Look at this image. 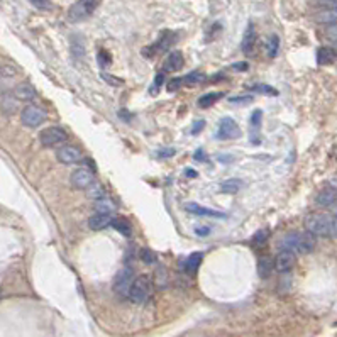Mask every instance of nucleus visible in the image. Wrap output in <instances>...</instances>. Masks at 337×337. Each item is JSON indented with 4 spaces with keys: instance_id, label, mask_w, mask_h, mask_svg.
<instances>
[{
    "instance_id": "nucleus-46",
    "label": "nucleus",
    "mask_w": 337,
    "mask_h": 337,
    "mask_svg": "<svg viewBox=\"0 0 337 337\" xmlns=\"http://www.w3.org/2000/svg\"><path fill=\"white\" fill-rule=\"evenodd\" d=\"M334 51H335V55H337V41L334 43Z\"/></svg>"
},
{
    "instance_id": "nucleus-19",
    "label": "nucleus",
    "mask_w": 337,
    "mask_h": 337,
    "mask_svg": "<svg viewBox=\"0 0 337 337\" xmlns=\"http://www.w3.org/2000/svg\"><path fill=\"white\" fill-rule=\"evenodd\" d=\"M254 43H256V32H254V27L249 24L246 32H244V38H242V43H241V48L244 53H251V49L254 48Z\"/></svg>"
},
{
    "instance_id": "nucleus-43",
    "label": "nucleus",
    "mask_w": 337,
    "mask_h": 337,
    "mask_svg": "<svg viewBox=\"0 0 337 337\" xmlns=\"http://www.w3.org/2000/svg\"><path fill=\"white\" fill-rule=\"evenodd\" d=\"M329 185H330V187H332V188H334L335 191H337V178H334V180H332V182H330Z\"/></svg>"
},
{
    "instance_id": "nucleus-36",
    "label": "nucleus",
    "mask_w": 337,
    "mask_h": 337,
    "mask_svg": "<svg viewBox=\"0 0 337 337\" xmlns=\"http://www.w3.org/2000/svg\"><path fill=\"white\" fill-rule=\"evenodd\" d=\"M32 5H36L38 9H48L49 7V0H31Z\"/></svg>"
},
{
    "instance_id": "nucleus-2",
    "label": "nucleus",
    "mask_w": 337,
    "mask_h": 337,
    "mask_svg": "<svg viewBox=\"0 0 337 337\" xmlns=\"http://www.w3.org/2000/svg\"><path fill=\"white\" fill-rule=\"evenodd\" d=\"M278 246H280V249H285V251H290L293 254H310L317 246V239L309 230H295L283 236V239L278 242Z\"/></svg>"
},
{
    "instance_id": "nucleus-15",
    "label": "nucleus",
    "mask_w": 337,
    "mask_h": 337,
    "mask_svg": "<svg viewBox=\"0 0 337 337\" xmlns=\"http://www.w3.org/2000/svg\"><path fill=\"white\" fill-rule=\"evenodd\" d=\"M110 222H112V219H110V216H107V214H94L90 219H88V227L92 230H102V229H105L107 225H110Z\"/></svg>"
},
{
    "instance_id": "nucleus-16",
    "label": "nucleus",
    "mask_w": 337,
    "mask_h": 337,
    "mask_svg": "<svg viewBox=\"0 0 337 337\" xmlns=\"http://www.w3.org/2000/svg\"><path fill=\"white\" fill-rule=\"evenodd\" d=\"M317 21L322 24H334L337 22V5H327L317 14Z\"/></svg>"
},
{
    "instance_id": "nucleus-11",
    "label": "nucleus",
    "mask_w": 337,
    "mask_h": 337,
    "mask_svg": "<svg viewBox=\"0 0 337 337\" xmlns=\"http://www.w3.org/2000/svg\"><path fill=\"white\" fill-rule=\"evenodd\" d=\"M293 266H295V254L281 249V251L278 253L276 259H275V268L280 273H287V271L292 270Z\"/></svg>"
},
{
    "instance_id": "nucleus-42",
    "label": "nucleus",
    "mask_w": 337,
    "mask_h": 337,
    "mask_svg": "<svg viewBox=\"0 0 337 337\" xmlns=\"http://www.w3.org/2000/svg\"><path fill=\"white\" fill-rule=\"evenodd\" d=\"M324 5H337V0H321Z\"/></svg>"
},
{
    "instance_id": "nucleus-21",
    "label": "nucleus",
    "mask_w": 337,
    "mask_h": 337,
    "mask_svg": "<svg viewBox=\"0 0 337 337\" xmlns=\"http://www.w3.org/2000/svg\"><path fill=\"white\" fill-rule=\"evenodd\" d=\"M94 207H95V210H97L98 214H107V216H110V214L115 210L114 202L110 200V199H107V197H102V199L95 200Z\"/></svg>"
},
{
    "instance_id": "nucleus-10",
    "label": "nucleus",
    "mask_w": 337,
    "mask_h": 337,
    "mask_svg": "<svg viewBox=\"0 0 337 337\" xmlns=\"http://www.w3.org/2000/svg\"><path fill=\"white\" fill-rule=\"evenodd\" d=\"M217 136L220 139H225V141H227V139H236V137L241 136V129H239V126L236 124L234 119L225 117V119L220 120Z\"/></svg>"
},
{
    "instance_id": "nucleus-28",
    "label": "nucleus",
    "mask_w": 337,
    "mask_h": 337,
    "mask_svg": "<svg viewBox=\"0 0 337 337\" xmlns=\"http://www.w3.org/2000/svg\"><path fill=\"white\" fill-rule=\"evenodd\" d=\"M219 98H222V94H205V95H202L200 97V100H199V105L200 107H210V105H214Z\"/></svg>"
},
{
    "instance_id": "nucleus-44",
    "label": "nucleus",
    "mask_w": 337,
    "mask_h": 337,
    "mask_svg": "<svg viewBox=\"0 0 337 337\" xmlns=\"http://www.w3.org/2000/svg\"><path fill=\"white\" fill-rule=\"evenodd\" d=\"M332 214H334V217L337 219V202L332 205Z\"/></svg>"
},
{
    "instance_id": "nucleus-38",
    "label": "nucleus",
    "mask_w": 337,
    "mask_h": 337,
    "mask_svg": "<svg viewBox=\"0 0 337 337\" xmlns=\"http://www.w3.org/2000/svg\"><path fill=\"white\" fill-rule=\"evenodd\" d=\"M259 122H261V110H256V112H254V115H253V119H251V124H253L254 127H258Z\"/></svg>"
},
{
    "instance_id": "nucleus-33",
    "label": "nucleus",
    "mask_w": 337,
    "mask_h": 337,
    "mask_svg": "<svg viewBox=\"0 0 337 337\" xmlns=\"http://www.w3.org/2000/svg\"><path fill=\"white\" fill-rule=\"evenodd\" d=\"M325 36L335 43V41H337V22H334V24H329V27L325 29Z\"/></svg>"
},
{
    "instance_id": "nucleus-23",
    "label": "nucleus",
    "mask_w": 337,
    "mask_h": 337,
    "mask_svg": "<svg viewBox=\"0 0 337 337\" xmlns=\"http://www.w3.org/2000/svg\"><path fill=\"white\" fill-rule=\"evenodd\" d=\"M110 225H112V227L117 230V232H120L122 236H129V234H131V222H129L127 219H124V217L112 219Z\"/></svg>"
},
{
    "instance_id": "nucleus-24",
    "label": "nucleus",
    "mask_w": 337,
    "mask_h": 337,
    "mask_svg": "<svg viewBox=\"0 0 337 337\" xmlns=\"http://www.w3.org/2000/svg\"><path fill=\"white\" fill-rule=\"evenodd\" d=\"M273 268H275V263L270 258H261L258 261V273L261 278H268L271 275Z\"/></svg>"
},
{
    "instance_id": "nucleus-7",
    "label": "nucleus",
    "mask_w": 337,
    "mask_h": 337,
    "mask_svg": "<svg viewBox=\"0 0 337 337\" xmlns=\"http://www.w3.org/2000/svg\"><path fill=\"white\" fill-rule=\"evenodd\" d=\"M46 120V112L38 105H27L21 112V122L26 127H39Z\"/></svg>"
},
{
    "instance_id": "nucleus-37",
    "label": "nucleus",
    "mask_w": 337,
    "mask_h": 337,
    "mask_svg": "<svg viewBox=\"0 0 337 337\" xmlns=\"http://www.w3.org/2000/svg\"><path fill=\"white\" fill-rule=\"evenodd\" d=\"M254 88H259V92H263V94H271V95H276V90L271 88V86H264V85H256Z\"/></svg>"
},
{
    "instance_id": "nucleus-5",
    "label": "nucleus",
    "mask_w": 337,
    "mask_h": 337,
    "mask_svg": "<svg viewBox=\"0 0 337 337\" xmlns=\"http://www.w3.org/2000/svg\"><path fill=\"white\" fill-rule=\"evenodd\" d=\"M68 139L66 131L63 127H58V126H51V127H46V129L41 131L39 134V141L43 144L44 148H53L58 146V144H63Z\"/></svg>"
},
{
    "instance_id": "nucleus-30",
    "label": "nucleus",
    "mask_w": 337,
    "mask_h": 337,
    "mask_svg": "<svg viewBox=\"0 0 337 337\" xmlns=\"http://www.w3.org/2000/svg\"><path fill=\"white\" fill-rule=\"evenodd\" d=\"M141 259L146 264H156V261H158L156 254L151 251V249H143V251H141Z\"/></svg>"
},
{
    "instance_id": "nucleus-20",
    "label": "nucleus",
    "mask_w": 337,
    "mask_h": 337,
    "mask_svg": "<svg viewBox=\"0 0 337 337\" xmlns=\"http://www.w3.org/2000/svg\"><path fill=\"white\" fill-rule=\"evenodd\" d=\"M335 51L334 48H318L317 51V61L318 65H330V63L335 61Z\"/></svg>"
},
{
    "instance_id": "nucleus-14",
    "label": "nucleus",
    "mask_w": 337,
    "mask_h": 337,
    "mask_svg": "<svg viewBox=\"0 0 337 337\" xmlns=\"http://www.w3.org/2000/svg\"><path fill=\"white\" fill-rule=\"evenodd\" d=\"M14 97L21 102H31L34 97H36V90H34L32 85L29 83H21L15 86L14 90Z\"/></svg>"
},
{
    "instance_id": "nucleus-35",
    "label": "nucleus",
    "mask_w": 337,
    "mask_h": 337,
    "mask_svg": "<svg viewBox=\"0 0 337 337\" xmlns=\"http://www.w3.org/2000/svg\"><path fill=\"white\" fill-rule=\"evenodd\" d=\"M182 85H183V78H171V81L168 83V90L176 92V90H180V86Z\"/></svg>"
},
{
    "instance_id": "nucleus-27",
    "label": "nucleus",
    "mask_w": 337,
    "mask_h": 337,
    "mask_svg": "<svg viewBox=\"0 0 337 337\" xmlns=\"http://www.w3.org/2000/svg\"><path fill=\"white\" fill-rule=\"evenodd\" d=\"M171 43H173V34L171 32H165L159 38L158 43H156L154 48H156V51H159V53H161V51H166L168 48H170Z\"/></svg>"
},
{
    "instance_id": "nucleus-4",
    "label": "nucleus",
    "mask_w": 337,
    "mask_h": 337,
    "mask_svg": "<svg viewBox=\"0 0 337 337\" xmlns=\"http://www.w3.org/2000/svg\"><path fill=\"white\" fill-rule=\"evenodd\" d=\"M102 0H78L68 10V19L72 22H80L95 12Z\"/></svg>"
},
{
    "instance_id": "nucleus-34",
    "label": "nucleus",
    "mask_w": 337,
    "mask_h": 337,
    "mask_svg": "<svg viewBox=\"0 0 337 337\" xmlns=\"http://www.w3.org/2000/svg\"><path fill=\"white\" fill-rule=\"evenodd\" d=\"M266 237H268V230H259L258 234L253 237V242L256 244V246H261V244L266 242Z\"/></svg>"
},
{
    "instance_id": "nucleus-1",
    "label": "nucleus",
    "mask_w": 337,
    "mask_h": 337,
    "mask_svg": "<svg viewBox=\"0 0 337 337\" xmlns=\"http://www.w3.org/2000/svg\"><path fill=\"white\" fill-rule=\"evenodd\" d=\"M305 229L315 237H327L335 239L337 237V219L334 214L327 212H313L305 219Z\"/></svg>"
},
{
    "instance_id": "nucleus-26",
    "label": "nucleus",
    "mask_w": 337,
    "mask_h": 337,
    "mask_svg": "<svg viewBox=\"0 0 337 337\" xmlns=\"http://www.w3.org/2000/svg\"><path fill=\"white\" fill-rule=\"evenodd\" d=\"M86 195H88L90 199L98 200V199H102V197H105V190H103V187L100 183L94 182L88 188H86Z\"/></svg>"
},
{
    "instance_id": "nucleus-9",
    "label": "nucleus",
    "mask_w": 337,
    "mask_h": 337,
    "mask_svg": "<svg viewBox=\"0 0 337 337\" xmlns=\"http://www.w3.org/2000/svg\"><path fill=\"white\" fill-rule=\"evenodd\" d=\"M56 158L63 165H77L83 159V154L77 146H61L56 151Z\"/></svg>"
},
{
    "instance_id": "nucleus-32",
    "label": "nucleus",
    "mask_w": 337,
    "mask_h": 337,
    "mask_svg": "<svg viewBox=\"0 0 337 337\" xmlns=\"http://www.w3.org/2000/svg\"><path fill=\"white\" fill-rule=\"evenodd\" d=\"M229 100L232 103H241V105H246V103L253 102V97L251 95H239V97H230Z\"/></svg>"
},
{
    "instance_id": "nucleus-8",
    "label": "nucleus",
    "mask_w": 337,
    "mask_h": 337,
    "mask_svg": "<svg viewBox=\"0 0 337 337\" xmlns=\"http://www.w3.org/2000/svg\"><path fill=\"white\" fill-rule=\"evenodd\" d=\"M69 182H72V185H73L75 188L86 190L92 183L95 182V180H94V171L88 170V168H85V166L77 168V170L72 173V176H69Z\"/></svg>"
},
{
    "instance_id": "nucleus-45",
    "label": "nucleus",
    "mask_w": 337,
    "mask_h": 337,
    "mask_svg": "<svg viewBox=\"0 0 337 337\" xmlns=\"http://www.w3.org/2000/svg\"><path fill=\"white\" fill-rule=\"evenodd\" d=\"M187 175L188 176H195V173H193V170H187Z\"/></svg>"
},
{
    "instance_id": "nucleus-41",
    "label": "nucleus",
    "mask_w": 337,
    "mask_h": 337,
    "mask_svg": "<svg viewBox=\"0 0 337 337\" xmlns=\"http://www.w3.org/2000/svg\"><path fill=\"white\" fill-rule=\"evenodd\" d=\"M163 83V73H159V75H156V80H154V85L158 86L159 88V85Z\"/></svg>"
},
{
    "instance_id": "nucleus-17",
    "label": "nucleus",
    "mask_w": 337,
    "mask_h": 337,
    "mask_svg": "<svg viewBox=\"0 0 337 337\" xmlns=\"http://www.w3.org/2000/svg\"><path fill=\"white\" fill-rule=\"evenodd\" d=\"M202 258H203V254H202L200 251L191 253L190 256L185 259L183 271H185V273H190V275H193V273L199 270V266H200V263H202Z\"/></svg>"
},
{
    "instance_id": "nucleus-3",
    "label": "nucleus",
    "mask_w": 337,
    "mask_h": 337,
    "mask_svg": "<svg viewBox=\"0 0 337 337\" xmlns=\"http://www.w3.org/2000/svg\"><path fill=\"white\" fill-rule=\"evenodd\" d=\"M153 295V285L148 276H137L131 285L129 290V298L134 304H146Z\"/></svg>"
},
{
    "instance_id": "nucleus-39",
    "label": "nucleus",
    "mask_w": 337,
    "mask_h": 337,
    "mask_svg": "<svg viewBox=\"0 0 337 337\" xmlns=\"http://www.w3.org/2000/svg\"><path fill=\"white\" fill-rule=\"evenodd\" d=\"M195 232H197L199 236H207L208 232H210V229H208V227H197Z\"/></svg>"
},
{
    "instance_id": "nucleus-6",
    "label": "nucleus",
    "mask_w": 337,
    "mask_h": 337,
    "mask_svg": "<svg viewBox=\"0 0 337 337\" xmlns=\"http://www.w3.org/2000/svg\"><path fill=\"white\" fill-rule=\"evenodd\" d=\"M132 281H134V271H132V268H129V266H124L114 278V292L117 293L119 297H129V290H131Z\"/></svg>"
},
{
    "instance_id": "nucleus-22",
    "label": "nucleus",
    "mask_w": 337,
    "mask_h": 337,
    "mask_svg": "<svg viewBox=\"0 0 337 337\" xmlns=\"http://www.w3.org/2000/svg\"><path fill=\"white\" fill-rule=\"evenodd\" d=\"M0 109H2L4 114L12 115L17 110V98L14 95H4L2 100H0Z\"/></svg>"
},
{
    "instance_id": "nucleus-13",
    "label": "nucleus",
    "mask_w": 337,
    "mask_h": 337,
    "mask_svg": "<svg viewBox=\"0 0 337 337\" xmlns=\"http://www.w3.org/2000/svg\"><path fill=\"white\" fill-rule=\"evenodd\" d=\"M315 202H317V205H321V207H332L337 202V191L329 185V187H325L318 191Z\"/></svg>"
},
{
    "instance_id": "nucleus-18",
    "label": "nucleus",
    "mask_w": 337,
    "mask_h": 337,
    "mask_svg": "<svg viewBox=\"0 0 337 337\" xmlns=\"http://www.w3.org/2000/svg\"><path fill=\"white\" fill-rule=\"evenodd\" d=\"M183 66V56L180 51H171V55L166 58L165 61V69L166 72H178L180 68Z\"/></svg>"
},
{
    "instance_id": "nucleus-40",
    "label": "nucleus",
    "mask_w": 337,
    "mask_h": 337,
    "mask_svg": "<svg viewBox=\"0 0 337 337\" xmlns=\"http://www.w3.org/2000/svg\"><path fill=\"white\" fill-rule=\"evenodd\" d=\"M203 126H205V122H203V120H200L199 124H195L193 131H191V132H193V134H199V132H200V129H202Z\"/></svg>"
},
{
    "instance_id": "nucleus-12",
    "label": "nucleus",
    "mask_w": 337,
    "mask_h": 337,
    "mask_svg": "<svg viewBox=\"0 0 337 337\" xmlns=\"http://www.w3.org/2000/svg\"><path fill=\"white\" fill-rule=\"evenodd\" d=\"M185 208H187L190 214H193V216H207V217H217V219L225 217L224 212L214 210V208L203 207V205H200V203H193V202L185 203Z\"/></svg>"
},
{
    "instance_id": "nucleus-29",
    "label": "nucleus",
    "mask_w": 337,
    "mask_h": 337,
    "mask_svg": "<svg viewBox=\"0 0 337 337\" xmlns=\"http://www.w3.org/2000/svg\"><path fill=\"white\" fill-rule=\"evenodd\" d=\"M278 49H280V39L278 36H271L268 41V56L275 58L278 55Z\"/></svg>"
},
{
    "instance_id": "nucleus-31",
    "label": "nucleus",
    "mask_w": 337,
    "mask_h": 337,
    "mask_svg": "<svg viewBox=\"0 0 337 337\" xmlns=\"http://www.w3.org/2000/svg\"><path fill=\"white\" fill-rule=\"evenodd\" d=\"M202 80H203V75H202V73L193 72V73H190L188 77H185V78H183V83L193 85V83H199V81H202Z\"/></svg>"
},
{
    "instance_id": "nucleus-25",
    "label": "nucleus",
    "mask_w": 337,
    "mask_h": 337,
    "mask_svg": "<svg viewBox=\"0 0 337 337\" xmlns=\"http://www.w3.org/2000/svg\"><path fill=\"white\" fill-rule=\"evenodd\" d=\"M241 185H242L241 180L230 178V180H225V182L222 183V187H220V190H222L224 193H236V191H239Z\"/></svg>"
}]
</instances>
